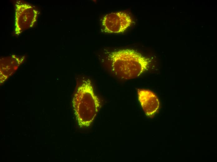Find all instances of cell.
Returning <instances> with one entry per match:
<instances>
[{
  "label": "cell",
  "mask_w": 217,
  "mask_h": 162,
  "mask_svg": "<svg viewBox=\"0 0 217 162\" xmlns=\"http://www.w3.org/2000/svg\"><path fill=\"white\" fill-rule=\"evenodd\" d=\"M112 72L118 78L124 80L136 78L148 68L149 59L140 53L131 49H123L109 54Z\"/></svg>",
  "instance_id": "6da1fadb"
},
{
  "label": "cell",
  "mask_w": 217,
  "mask_h": 162,
  "mask_svg": "<svg viewBox=\"0 0 217 162\" xmlns=\"http://www.w3.org/2000/svg\"><path fill=\"white\" fill-rule=\"evenodd\" d=\"M75 114L80 127H88L93 122L100 107L90 81H83L78 87L72 100Z\"/></svg>",
  "instance_id": "7a4b0ae2"
},
{
  "label": "cell",
  "mask_w": 217,
  "mask_h": 162,
  "mask_svg": "<svg viewBox=\"0 0 217 162\" xmlns=\"http://www.w3.org/2000/svg\"><path fill=\"white\" fill-rule=\"evenodd\" d=\"M15 7L14 33L18 36L33 26L39 12L35 7L27 3L17 4Z\"/></svg>",
  "instance_id": "3957f363"
},
{
  "label": "cell",
  "mask_w": 217,
  "mask_h": 162,
  "mask_svg": "<svg viewBox=\"0 0 217 162\" xmlns=\"http://www.w3.org/2000/svg\"><path fill=\"white\" fill-rule=\"evenodd\" d=\"M133 23L131 17L123 12L106 14L102 20L103 31L106 33H118L124 31Z\"/></svg>",
  "instance_id": "277c9868"
},
{
  "label": "cell",
  "mask_w": 217,
  "mask_h": 162,
  "mask_svg": "<svg viewBox=\"0 0 217 162\" xmlns=\"http://www.w3.org/2000/svg\"><path fill=\"white\" fill-rule=\"evenodd\" d=\"M137 92L138 100L146 115L149 117H153L160 107L158 97L149 90L139 89Z\"/></svg>",
  "instance_id": "5b68a950"
},
{
  "label": "cell",
  "mask_w": 217,
  "mask_h": 162,
  "mask_svg": "<svg viewBox=\"0 0 217 162\" xmlns=\"http://www.w3.org/2000/svg\"><path fill=\"white\" fill-rule=\"evenodd\" d=\"M24 56L19 57L12 55L3 58L0 60V68L2 72L10 73L16 70L24 60Z\"/></svg>",
  "instance_id": "8992f818"
}]
</instances>
